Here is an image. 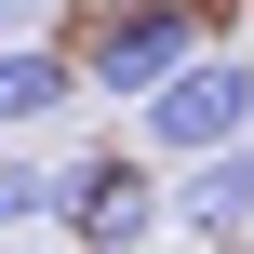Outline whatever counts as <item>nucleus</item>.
Here are the masks:
<instances>
[{"instance_id":"7","label":"nucleus","mask_w":254,"mask_h":254,"mask_svg":"<svg viewBox=\"0 0 254 254\" xmlns=\"http://www.w3.org/2000/svg\"><path fill=\"white\" fill-rule=\"evenodd\" d=\"M40 13H54V0H0V40H27V27H40Z\"/></svg>"},{"instance_id":"3","label":"nucleus","mask_w":254,"mask_h":254,"mask_svg":"<svg viewBox=\"0 0 254 254\" xmlns=\"http://www.w3.org/2000/svg\"><path fill=\"white\" fill-rule=\"evenodd\" d=\"M188 54H201V0H107L94 54H67V67H80V94H147Z\"/></svg>"},{"instance_id":"8","label":"nucleus","mask_w":254,"mask_h":254,"mask_svg":"<svg viewBox=\"0 0 254 254\" xmlns=\"http://www.w3.org/2000/svg\"><path fill=\"white\" fill-rule=\"evenodd\" d=\"M0 254H54V241H40V228H0Z\"/></svg>"},{"instance_id":"4","label":"nucleus","mask_w":254,"mask_h":254,"mask_svg":"<svg viewBox=\"0 0 254 254\" xmlns=\"http://www.w3.org/2000/svg\"><path fill=\"white\" fill-rule=\"evenodd\" d=\"M161 228L201 254H228L254 228V134H228V147H188V174H174V201H161Z\"/></svg>"},{"instance_id":"1","label":"nucleus","mask_w":254,"mask_h":254,"mask_svg":"<svg viewBox=\"0 0 254 254\" xmlns=\"http://www.w3.org/2000/svg\"><path fill=\"white\" fill-rule=\"evenodd\" d=\"M134 107H147V147H174V161H188V147H228V134H254V67L201 40V54H188V67H161Z\"/></svg>"},{"instance_id":"6","label":"nucleus","mask_w":254,"mask_h":254,"mask_svg":"<svg viewBox=\"0 0 254 254\" xmlns=\"http://www.w3.org/2000/svg\"><path fill=\"white\" fill-rule=\"evenodd\" d=\"M40 214H54V161L0 147V228H40Z\"/></svg>"},{"instance_id":"5","label":"nucleus","mask_w":254,"mask_h":254,"mask_svg":"<svg viewBox=\"0 0 254 254\" xmlns=\"http://www.w3.org/2000/svg\"><path fill=\"white\" fill-rule=\"evenodd\" d=\"M54 107H80V67L54 40H0V134H40Z\"/></svg>"},{"instance_id":"2","label":"nucleus","mask_w":254,"mask_h":254,"mask_svg":"<svg viewBox=\"0 0 254 254\" xmlns=\"http://www.w3.org/2000/svg\"><path fill=\"white\" fill-rule=\"evenodd\" d=\"M54 228H67L80 254H147V241H161V188H147L121 147L54 161Z\"/></svg>"}]
</instances>
